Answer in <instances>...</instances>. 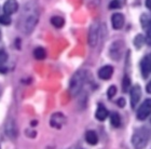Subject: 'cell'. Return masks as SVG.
Returning a JSON list of instances; mask_svg holds the SVG:
<instances>
[{
	"label": "cell",
	"mask_w": 151,
	"mask_h": 149,
	"mask_svg": "<svg viewBox=\"0 0 151 149\" xmlns=\"http://www.w3.org/2000/svg\"><path fill=\"white\" fill-rule=\"evenodd\" d=\"M66 123V117L62 112H55L50 119V124L55 129H62Z\"/></svg>",
	"instance_id": "52a82bcc"
},
{
	"label": "cell",
	"mask_w": 151,
	"mask_h": 149,
	"mask_svg": "<svg viewBox=\"0 0 151 149\" xmlns=\"http://www.w3.org/2000/svg\"><path fill=\"white\" fill-rule=\"evenodd\" d=\"M12 22V19H11V16L9 14H2V15H0V24H2V25H10Z\"/></svg>",
	"instance_id": "7402d4cb"
},
{
	"label": "cell",
	"mask_w": 151,
	"mask_h": 149,
	"mask_svg": "<svg viewBox=\"0 0 151 149\" xmlns=\"http://www.w3.org/2000/svg\"><path fill=\"white\" fill-rule=\"evenodd\" d=\"M118 105H119L120 107H124V105H125V101H124V99H120L119 101H118Z\"/></svg>",
	"instance_id": "4316f807"
},
{
	"label": "cell",
	"mask_w": 151,
	"mask_h": 149,
	"mask_svg": "<svg viewBox=\"0 0 151 149\" xmlns=\"http://www.w3.org/2000/svg\"><path fill=\"white\" fill-rule=\"evenodd\" d=\"M85 80V75L82 71H78L77 73L73 75V77L70 80L69 86V92L73 96H77L80 93V91L83 88Z\"/></svg>",
	"instance_id": "3957f363"
},
{
	"label": "cell",
	"mask_w": 151,
	"mask_h": 149,
	"mask_svg": "<svg viewBox=\"0 0 151 149\" xmlns=\"http://www.w3.org/2000/svg\"><path fill=\"white\" fill-rule=\"evenodd\" d=\"M129 86H131V79H129L127 76H124V78H123V83H122L123 92H127Z\"/></svg>",
	"instance_id": "603a6c76"
},
{
	"label": "cell",
	"mask_w": 151,
	"mask_h": 149,
	"mask_svg": "<svg viewBox=\"0 0 151 149\" xmlns=\"http://www.w3.org/2000/svg\"><path fill=\"white\" fill-rule=\"evenodd\" d=\"M146 6L149 10H151V0H146Z\"/></svg>",
	"instance_id": "f1b7e54d"
},
{
	"label": "cell",
	"mask_w": 151,
	"mask_h": 149,
	"mask_svg": "<svg viewBox=\"0 0 151 149\" xmlns=\"http://www.w3.org/2000/svg\"><path fill=\"white\" fill-rule=\"evenodd\" d=\"M39 19V8L37 3L29 1L24 6L19 17V29L23 34L28 35L35 29Z\"/></svg>",
	"instance_id": "6da1fadb"
},
{
	"label": "cell",
	"mask_w": 151,
	"mask_h": 149,
	"mask_svg": "<svg viewBox=\"0 0 151 149\" xmlns=\"http://www.w3.org/2000/svg\"><path fill=\"white\" fill-rule=\"evenodd\" d=\"M145 41H146V39L144 38V36H142V35H137V36H136V38L134 39V45H135V47L137 49H140Z\"/></svg>",
	"instance_id": "44dd1931"
},
{
	"label": "cell",
	"mask_w": 151,
	"mask_h": 149,
	"mask_svg": "<svg viewBox=\"0 0 151 149\" xmlns=\"http://www.w3.org/2000/svg\"><path fill=\"white\" fill-rule=\"evenodd\" d=\"M34 56H35L37 60H43V58H45V56H47V52H45V50H44L43 48L39 47V48H36L35 51H34Z\"/></svg>",
	"instance_id": "2e32d148"
},
{
	"label": "cell",
	"mask_w": 151,
	"mask_h": 149,
	"mask_svg": "<svg viewBox=\"0 0 151 149\" xmlns=\"http://www.w3.org/2000/svg\"><path fill=\"white\" fill-rule=\"evenodd\" d=\"M140 22H142V28L146 29L149 26V24H150V22H151V16L149 15V14H142V19H140Z\"/></svg>",
	"instance_id": "ffe728a7"
},
{
	"label": "cell",
	"mask_w": 151,
	"mask_h": 149,
	"mask_svg": "<svg viewBox=\"0 0 151 149\" xmlns=\"http://www.w3.org/2000/svg\"><path fill=\"white\" fill-rule=\"evenodd\" d=\"M123 48H124V45H123L122 41H114L111 45L110 49H109V55L112 60H118L121 58L122 56V53H123Z\"/></svg>",
	"instance_id": "277c9868"
},
{
	"label": "cell",
	"mask_w": 151,
	"mask_h": 149,
	"mask_svg": "<svg viewBox=\"0 0 151 149\" xmlns=\"http://www.w3.org/2000/svg\"><path fill=\"white\" fill-rule=\"evenodd\" d=\"M6 60H8V54L3 50H0V64L6 63Z\"/></svg>",
	"instance_id": "484cf974"
},
{
	"label": "cell",
	"mask_w": 151,
	"mask_h": 149,
	"mask_svg": "<svg viewBox=\"0 0 151 149\" xmlns=\"http://www.w3.org/2000/svg\"><path fill=\"white\" fill-rule=\"evenodd\" d=\"M51 23H52V25L57 27V28H60V27H63L64 24H65V21H64L63 17H60V16H53L52 19H51Z\"/></svg>",
	"instance_id": "e0dca14e"
},
{
	"label": "cell",
	"mask_w": 151,
	"mask_h": 149,
	"mask_svg": "<svg viewBox=\"0 0 151 149\" xmlns=\"http://www.w3.org/2000/svg\"><path fill=\"white\" fill-rule=\"evenodd\" d=\"M98 36H99V23L96 21L91 25V28L88 32V45L91 47H95L97 45Z\"/></svg>",
	"instance_id": "5b68a950"
},
{
	"label": "cell",
	"mask_w": 151,
	"mask_h": 149,
	"mask_svg": "<svg viewBox=\"0 0 151 149\" xmlns=\"http://www.w3.org/2000/svg\"><path fill=\"white\" fill-rule=\"evenodd\" d=\"M116 88L114 86H111L107 91V95L109 99H112L113 96L116 95Z\"/></svg>",
	"instance_id": "d4e9b609"
},
{
	"label": "cell",
	"mask_w": 151,
	"mask_h": 149,
	"mask_svg": "<svg viewBox=\"0 0 151 149\" xmlns=\"http://www.w3.org/2000/svg\"><path fill=\"white\" fill-rule=\"evenodd\" d=\"M146 32H147V36H146V42L148 43L149 45H151V22L149 24V26L146 28Z\"/></svg>",
	"instance_id": "cb8c5ba5"
},
{
	"label": "cell",
	"mask_w": 151,
	"mask_h": 149,
	"mask_svg": "<svg viewBox=\"0 0 151 149\" xmlns=\"http://www.w3.org/2000/svg\"><path fill=\"white\" fill-rule=\"evenodd\" d=\"M125 2L126 0H112L109 4V8L110 9H120L125 4Z\"/></svg>",
	"instance_id": "d6986e66"
},
{
	"label": "cell",
	"mask_w": 151,
	"mask_h": 149,
	"mask_svg": "<svg viewBox=\"0 0 151 149\" xmlns=\"http://www.w3.org/2000/svg\"><path fill=\"white\" fill-rule=\"evenodd\" d=\"M19 9V3L16 0H8L4 4H3V11L6 14H13V13H15Z\"/></svg>",
	"instance_id": "30bf717a"
},
{
	"label": "cell",
	"mask_w": 151,
	"mask_h": 149,
	"mask_svg": "<svg viewBox=\"0 0 151 149\" xmlns=\"http://www.w3.org/2000/svg\"><path fill=\"white\" fill-rule=\"evenodd\" d=\"M151 114V99H146L140 107L137 110V118L139 120H145L149 117V114Z\"/></svg>",
	"instance_id": "8992f818"
},
{
	"label": "cell",
	"mask_w": 151,
	"mask_h": 149,
	"mask_svg": "<svg viewBox=\"0 0 151 149\" xmlns=\"http://www.w3.org/2000/svg\"><path fill=\"white\" fill-rule=\"evenodd\" d=\"M108 114H109V112H108V110L106 109V107L103 106V105H98V108H97V110H96V114H95L96 119L99 121H104V120H106V118L108 117Z\"/></svg>",
	"instance_id": "5bb4252c"
},
{
	"label": "cell",
	"mask_w": 151,
	"mask_h": 149,
	"mask_svg": "<svg viewBox=\"0 0 151 149\" xmlns=\"http://www.w3.org/2000/svg\"><path fill=\"white\" fill-rule=\"evenodd\" d=\"M112 73H113L112 66L107 65V66L101 67V69H99V71H98V77L103 80H108V79H110V77L112 76Z\"/></svg>",
	"instance_id": "4fadbf2b"
},
{
	"label": "cell",
	"mask_w": 151,
	"mask_h": 149,
	"mask_svg": "<svg viewBox=\"0 0 151 149\" xmlns=\"http://www.w3.org/2000/svg\"><path fill=\"white\" fill-rule=\"evenodd\" d=\"M150 138V132L146 127H139L134 132L132 137L133 146L135 149H144Z\"/></svg>",
	"instance_id": "7a4b0ae2"
},
{
	"label": "cell",
	"mask_w": 151,
	"mask_h": 149,
	"mask_svg": "<svg viewBox=\"0 0 151 149\" xmlns=\"http://www.w3.org/2000/svg\"><path fill=\"white\" fill-rule=\"evenodd\" d=\"M110 121H111V124L114 127H120V124H121V118H120L119 114L118 112H112L110 114Z\"/></svg>",
	"instance_id": "ac0fdd59"
},
{
	"label": "cell",
	"mask_w": 151,
	"mask_h": 149,
	"mask_svg": "<svg viewBox=\"0 0 151 149\" xmlns=\"http://www.w3.org/2000/svg\"><path fill=\"white\" fill-rule=\"evenodd\" d=\"M112 27L114 29H121L124 25V16L121 13H114L111 17Z\"/></svg>",
	"instance_id": "7c38bea8"
},
{
	"label": "cell",
	"mask_w": 151,
	"mask_h": 149,
	"mask_svg": "<svg viewBox=\"0 0 151 149\" xmlns=\"http://www.w3.org/2000/svg\"><path fill=\"white\" fill-rule=\"evenodd\" d=\"M140 68H142V76L148 77L149 73H151V54L146 55L144 58H142V63H140Z\"/></svg>",
	"instance_id": "ba28073f"
},
{
	"label": "cell",
	"mask_w": 151,
	"mask_h": 149,
	"mask_svg": "<svg viewBox=\"0 0 151 149\" xmlns=\"http://www.w3.org/2000/svg\"><path fill=\"white\" fill-rule=\"evenodd\" d=\"M85 140L90 145H96L98 143V136L94 131H88L85 134Z\"/></svg>",
	"instance_id": "9a60e30c"
},
{
	"label": "cell",
	"mask_w": 151,
	"mask_h": 149,
	"mask_svg": "<svg viewBox=\"0 0 151 149\" xmlns=\"http://www.w3.org/2000/svg\"><path fill=\"white\" fill-rule=\"evenodd\" d=\"M140 97H142V89H140V86L138 84L134 86L132 88V90H131V105H132L133 108H135V106L139 101Z\"/></svg>",
	"instance_id": "9c48e42d"
},
{
	"label": "cell",
	"mask_w": 151,
	"mask_h": 149,
	"mask_svg": "<svg viewBox=\"0 0 151 149\" xmlns=\"http://www.w3.org/2000/svg\"><path fill=\"white\" fill-rule=\"evenodd\" d=\"M146 90H147V92L149 93V94H151V81L147 84V88H146Z\"/></svg>",
	"instance_id": "83f0119b"
},
{
	"label": "cell",
	"mask_w": 151,
	"mask_h": 149,
	"mask_svg": "<svg viewBox=\"0 0 151 149\" xmlns=\"http://www.w3.org/2000/svg\"><path fill=\"white\" fill-rule=\"evenodd\" d=\"M4 132H6V136H9L10 138H14L16 136V127L12 119H9L6 121V125H4Z\"/></svg>",
	"instance_id": "8fae6325"
}]
</instances>
